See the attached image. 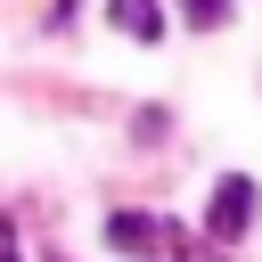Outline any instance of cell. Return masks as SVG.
<instances>
[{"instance_id": "obj_4", "label": "cell", "mask_w": 262, "mask_h": 262, "mask_svg": "<svg viewBox=\"0 0 262 262\" xmlns=\"http://www.w3.org/2000/svg\"><path fill=\"white\" fill-rule=\"evenodd\" d=\"M164 254H172V262H229L221 246H205V237H188L180 221H164Z\"/></svg>"}, {"instance_id": "obj_1", "label": "cell", "mask_w": 262, "mask_h": 262, "mask_svg": "<svg viewBox=\"0 0 262 262\" xmlns=\"http://www.w3.org/2000/svg\"><path fill=\"white\" fill-rule=\"evenodd\" d=\"M246 229H254V180L229 172V180L213 188V246H237Z\"/></svg>"}, {"instance_id": "obj_3", "label": "cell", "mask_w": 262, "mask_h": 262, "mask_svg": "<svg viewBox=\"0 0 262 262\" xmlns=\"http://www.w3.org/2000/svg\"><path fill=\"white\" fill-rule=\"evenodd\" d=\"M106 16L131 41H164V0H106Z\"/></svg>"}, {"instance_id": "obj_6", "label": "cell", "mask_w": 262, "mask_h": 262, "mask_svg": "<svg viewBox=\"0 0 262 262\" xmlns=\"http://www.w3.org/2000/svg\"><path fill=\"white\" fill-rule=\"evenodd\" d=\"M0 262H16V221L0 213Z\"/></svg>"}, {"instance_id": "obj_2", "label": "cell", "mask_w": 262, "mask_h": 262, "mask_svg": "<svg viewBox=\"0 0 262 262\" xmlns=\"http://www.w3.org/2000/svg\"><path fill=\"white\" fill-rule=\"evenodd\" d=\"M106 246L115 254H164V221L156 213H106Z\"/></svg>"}, {"instance_id": "obj_5", "label": "cell", "mask_w": 262, "mask_h": 262, "mask_svg": "<svg viewBox=\"0 0 262 262\" xmlns=\"http://www.w3.org/2000/svg\"><path fill=\"white\" fill-rule=\"evenodd\" d=\"M180 16H188L196 33H221V25L237 16V0H180Z\"/></svg>"}]
</instances>
